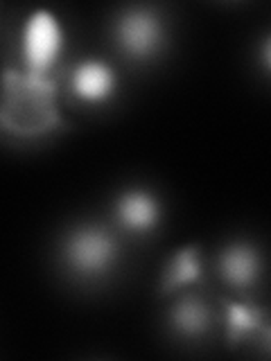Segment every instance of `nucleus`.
<instances>
[{
	"mask_svg": "<svg viewBox=\"0 0 271 361\" xmlns=\"http://www.w3.org/2000/svg\"><path fill=\"white\" fill-rule=\"evenodd\" d=\"M203 280V267H201V251L197 244H190L179 248V251L167 259L158 282V293L167 296L179 289H186L192 285H199Z\"/></svg>",
	"mask_w": 271,
	"mask_h": 361,
	"instance_id": "1a4fd4ad",
	"label": "nucleus"
},
{
	"mask_svg": "<svg viewBox=\"0 0 271 361\" xmlns=\"http://www.w3.org/2000/svg\"><path fill=\"white\" fill-rule=\"evenodd\" d=\"M113 48L131 63H152L167 48L169 30L165 16L156 7H124L111 20Z\"/></svg>",
	"mask_w": 271,
	"mask_h": 361,
	"instance_id": "7ed1b4c3",
	"label": "nucleus"
},
{
	"mask_svg": "<svg viewBox=\"0 0 271 361\" xmlns=\"http://www.w3.org/2000/svg\"><path fill=\"white\" fill-rule=\"evenodd\" d=\"M66 88L75 104L102 106L118 93V73L104 59H82L68 71Z\"/></svg>",
	"mask_w": 271,
	"mask_h": 361,
	"instance_id": "423d86ee",
	"label": "nucleus"
},
{
	"mask_svg": "<svg viewBox=\"0 0 271 361\" xmlns=\"http://www.w3.org/2000/svg\"><path fill=\"white\" fill-rule=\"evenodd\" d=\"M253 345H255V348H258V350H260V353H263V355L271 357V321H269V319L265 321L263 330L258 332V336H255Z\"/></svg>",
	"mask_w": 271,
	"mask_h": 361,
	"instance_id": "f8f14e48",
	"label": "nucleus"
},
{
	"mask_svg": "<svg viewBox=\"0 0 271 361\" xmlns=\"http://www.w3.org/2000/svg\"><path fill=\"white\" fill-rule=\"evenodd\" d=\"M56 77H32L23 71H5L3 77V131L16 138H41L64 127L56 111Z\"/></svg>",
	"mask_w": 271,
	"mask_h": 361,
	"instance_id": "f257e3e1",
	"label": "nucleus"
},
{
	"mask_svg": "<svg viewBox=\"0 0 271 361\" xmlns=\"http://www.w3.org/2000/svg\"><path fill=\"white\" fill-rule=\"evenodd\" d=\"M217 274L226 287L248 293L265 276V255L251 240H231L217 253Z\"/></svg>",
	"mask_w": 271,
	"mask_h": 361,
	"instance_id": "39448f33",
	"label": "nucleus"
},
{
	"mask_svg": "<svg viewBox=\"0 0 271 361\" xmlns=\"http://www.w3.org/2000/svg\"><path fill=\"white\" fill-rule=\"evenodd\" d=\"M122 244L116 228L102 221H82L61 237V267L77 282H100L118 269Z\"/></svg>",
	"mask_w": 271,
	"mask_h": 361,
	"instance_id": "f03ea898",
	"label": "nucleus"
},
{
	"mask_svg": "<svg viewBox=\"0 0 271 361\" xmlns=\"http://www.w3.org/2000/svg\"><path fill=\"white\" fill-rule=\"evenodd\" d=\"M64 52V32L50 11H34L20 34L23 73L32 77H52Z\"/></svg>",
	"mask_w": 271,
	"mask_h": 361,
	"instance_id": "20e7f679",
	"label": "nucleus"
},
{
	"mask_svg": "<svg viewBox=\"0 0 271 361\" xmlns=\"http://www.w3.org/2000/svg\"><path fill=\"white\" fill-rule=\"evenodd\" d=\"M167 327L183 341H201L215 327L212 305L197 291H188L169 307Z\"/></svg>",
	"mask_w": 271,
	"mask_h": 361,
	"instance_id": "6e6552de",
	"label": "nucleus"
},
{
	"mask_svg": "<svg viewBox=\"0 0 271 361\" xmlns=\"http://www.w3.org/2000/svg\"><path fill=\"white\" fill-rule=\"evenodd\" d=\"M163 219L161 201L150 188L131 185L124 188L113 199V221L129 235H150L154 233Z\"/></svg>",
	"mask_w": 271,
	"mask_h": 361,
	"instance_id": "0eeeda50",
	"label": "nucleus"
},
{
	"mask_svg": "<svg viewBox=\"0 0 271 361\" xmlns=\"http://www.w3.org/2000/svg\"><path fill=\"white\" fill-rule=\"evenodd\" d=\"M224 305V327L229 345L253 343L258 332L263 330L267 314L251 302H235L222 298Z\"/></svg>",
	"mask_w": 271,
	"mask_h": 361,
	"instance_id": "9d476101",
	"label": "nucleus"
},
{
	"mask_svg": "<svg viewBox=\"0 0 271 361\" xmlns=\"http://www.w3.org/2000/svg\"><path fill=\"white\" fill-rule=\"evenodd\" d=\"M258 63L271 77V32H267L258 43Z\"/></svg>",
	"mask_w": 271,
	"mask_h": 361,
	"instance_id": "9b49d317",
	"label": "nucleus"
}]
</instances>
